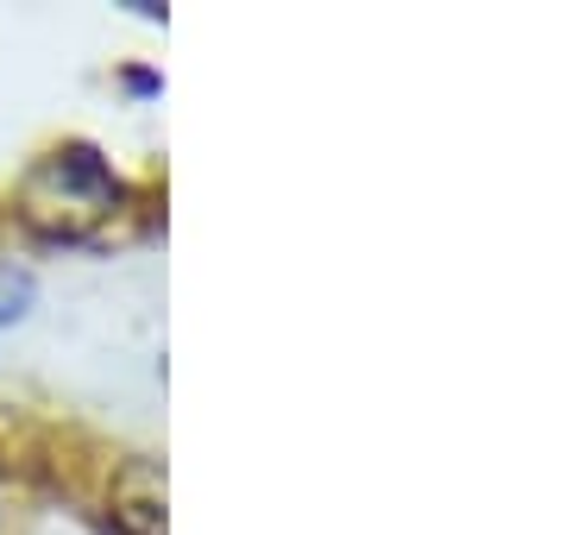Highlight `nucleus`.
<instances>
[{"instance_id": "nucleus-1", "label": "nucleus", "mask_w": 566, "mask_h": 535, "mask_svg": "<svg viewBox=\"0 0 566 535\" xmlns=\"http://www.w3.org/2000/svg\"><path fill=\"white\" fill-rule=\"evenodd\" d=\"M120 202H126V189L102 165L95 145L44 151L39 165L20 177V189H13V208H20V221L39 240H88V233H102L120 214Z\"/></svg>"}, {"instance_id": "nucleus-2", "label": "nucleus", "mask_w": 566, "mask_h": 535, "mask_svg": "<svg viewBox=\"0 0 566 535\" xmlns=\"http://www.w3.org/2000/svg\"><path fill=\"white\" fill-rule=\"evenodd\" d=\"M114 523L126 535H164V473L151 460H133L114 479Z\"/></svg>"}]
</instances>
